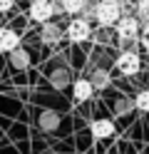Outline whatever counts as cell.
<instances>
[{
  "label": "cell",
  "mask_w": 149,
  "mask_h": 154,
  "mask_svg": "<svg viewBox=\"0 0 149 154\" xmlns=\"http://www.w3.org/2000/svg\"><path fill=\"white\" fill-rule=\"evenodd\" d=\"M57 10L52 0H33V5H30V17H33L35 23H47L52 13Z\"/></svg>",
  "instance_id": "obj_3"
},
{
  "label": "cell",
  "mask_w": 149,
  "mask_h": 154,
  "mask_svg": "<svg viewBox=\"0 0 149 154\" xmlns=\"http://www.w3.org/2000/svg\"><path fill=\"white\" fill-rule=\"evenodd\" d=\"M89 30H92V27H89V23L87 20H82V17H75L72 23L67 25V40L70 42H85L87 37H89Z\"/></svg>",
  "instance_id": "obj_4"
},
{
  "label": "cell",
  "mask_w": 149,
  "mask_h": 154,
  "mask_svg": "<svg viewBox=\"0 0 149 154\" xmlns=\"http://www.w3.org/2000/svg\"><path fill=\"white\" fill-rule=\"evenodd\" d=\"M57 37H60V27H55V25H52V27H50V25H45V40H47V42H50V40L55 42Z\"/></svg>",
  "instance_id": "obj_12"
},
{
  "label": "cell",
  "mask_w": 149,
  "mask_h": 154,
  "mask_svg": "<svg viewBox=\"0 0 149 154\" xmlns=\"http://www.w3.org/2000/svg\"><path fill=\"white\" fill-rule=\"evenodd\" d=\"M89 129H92L95 139H107V137L114 134V124H112V119H95Z\"/></svg>",
  "instance_id": "obj_8"
},
{
  "label": "cell",
  "mask_w": 149,
  "mask_h": 154,
  "mask_svg": "<svg viewBox=\"0 0 149 154\" xmlns=\"http://www.w3.org/2000/svg\"><path fill=\"white\" fill-rule=\"evenodd\" d=\"M92 94H95V85L92 80H77L72 85V97L77 102H87V100H92Z\"/></svg>",
  "instance_id": "obj_7"
},
{
  "label": "cell",
  "mask_w": 149,
  "mask_h": 154,
  "mask_svg": "<svg viewBox=\"0 0 149 154\" xmlns=\"http://www.w3.org/2000/svg\"><path fill=\"white\" fill-rule=\"evenodd\" d=\"M134 107L139 109V112H149V90H142L134 97Z\"/></svg>",
  "instance_id": "obj_10"
},
{
  "label": "cell",
  "mask_w": 149,
  "mask_h": 154,
  "mask_svg": "<svg viewBox=\"0 0 149 154\" xmlns=\"http://www.w3.org/2000/svg\"><path fill=\"white\" fill-rule=\"evenodd\" d=\"M139 42H142L144 50H149V23L144 27H139Z\"/></svg>",
  "instance_id": "obj_11"
},
{
  "label": "cell",
  "mask_w": 149,
  "mask_h": 154,
  "mask_svg": "<svg viewBox=\"0 0 149 154\" xmlns=\"http://www.w3.org/2000/svg\"><path fill=\"white\" fill-rule=\"evenodd\" d=\"M13 3H15V0H0V13L10 10V8H13Z\"/></svg>",
  "instance_id": "obj_14"
},
{
  "label": "cell",
  "mask_w": 149,
  "mask_h": 154,
  "mask_svg": "<svg viewBox=\"0 0 149 154\" xmlns=\"http://www.w3.org/2000/svg\"><path fill=\"white\" fill-rule=\"evenodd\" d=\"M82 8H85V0H62V10L70 13V15L82 13Z\"/></svg>",
  "instance_id": "obj_9"
},
{
  "label": "cell",
  "mask_w": 149,
  "mask_h": 154,
  "mask_svg": "<svg viewBox=\"0 0 149 154\" xmlns=\"http://www.w3.org/2000/svg\"><path fill=\"white\" fill-rule=\"evenodd\" d=\"M20 45V35L10 27H0V52H13Z\"/></svg>",
  "instance_id": "obj_6"
},
{
  "label": "cell",
  "mask_w": 149,
  "mask_h": 154,
  "mask_svg": "<svg viewBox=\"0 0 149 154\" xmlns=\"http://www.w3.org/2000/svg\"><path fill=\"white\" fill-rule=\"evenodd\" d=\"M137 10H139V15H142V17H147V20H149V0H139Z\"/></svg>",
  "instance_id": "obj_13"
},
{
  "label": "cell",
  "mask_w": 149,
  "mask_h": 154,
  "mask_svg": "<svg viewBox=\"0 0 149 154\" xmlns=\"http://www.w3.org/2000/svg\"><path fill=\"white\" fill-rule=\"evenodd\" d=\"M114 67H117V70L122 72L124 77H132V75H137L139 70H142V57H139V52L127 50V52H122V55L117 57Z\"/></svg>",
  "instance_id": "obj_1"
},
{
  "label": "cell",
  "mask_w": 149,
  "mask_h": 154,
  "mask_svg": "<svg viewBox=\"0 0 149 154\" xmlns=\"http://www.w3.org/2000/svg\"><path fill=\"white\" fill-rule=\"evenodd\" d=\"M102 3H112V5H119V0H102Z\"/></svg>",
  "instance_id": "obj_15"
},
{
  "label": "cell",
  "mask_w": 149,
  "mask_h": 154,
  "mask_svg": "<svg viewBox=\"0 0 149 154\" xmlns=\"http://www.w3.org/2000/svg\"><path fill=\"white\" fill-rule=\"evenodd\" d=\"M82 154H89V152H82Z\"/></svg>",
  "instance_id": "obj_16"
},
{
  "label": "cell",
  "mask_w": 149,
  "mask_h": 154,
  "mask_svg": "<svg viewBox=\"0 0 149 154\" xmlns=\"http://www.w3.org/2000/svg\"><path fill=\"white\" fill-rule=\"evenodd\" d=\"M95 17L99 20V25H117V20L122 17V13H119V5H112V3H99L95 8Z\"/></svg>",
  "instance_id": "obj_2"
},
{
  "label": "cell",
  "mask_w": 149,
  "mask_h": 154,
  "mask_svg": "<svg viewBox=\"0 0 149 154\" xmlns=\"http://www.w3.org/2000/svg\"><path fill=\"white\" fill-rule=\"evenodd\" d=\"M114 27H117V35L122 37L124 42L137 40V37H139V20H137V17H119Z\"/></svg>",
  "instance_id": "obj_5"
}]
</instances>
